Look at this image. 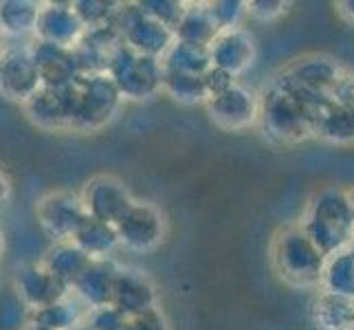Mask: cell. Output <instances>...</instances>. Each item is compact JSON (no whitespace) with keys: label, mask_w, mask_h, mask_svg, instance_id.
I'll use <instances>...</instances> for the list:
<instances>
[{"label":"cell","mask_w":354,"mask_h":330,"mask_svg":"<svg viewBox=\"0 0 354 330\" xmlns=\"http://www.w3.org/2000/svg\"><path fill=\"white\" fill-rule=\"evenodd\" d=\"M330 100L310 97L292 86L282 75L260 93L258 130L275 148H292L308 139H315L317 121Z\"/></svg>","instance_id":"cell-1"},{"label":"cell","mask_w":354,"mask_h":330,"mask_svg":"<svg viewBox=\"0 0 354 330\" xmlns=\"http://www.w3.org/2000/svg\"><path fill=\"white\" fill-rule=\"evenodd\" d=\"M306 236L326 258L354 244V212L350 190L326 185L317 190L299 220Z\"/></svg>","instance_id":"cell-2"},{"label":"cell","mask_w":354,"mask_h":330,"mask_svg":"<svg viewBox=\"0 0 354 330\" xmlns=\"http://www.w3.org/2000/svg\"><path fill=\"white\" fill-rule=\"evenodd\" d=\"M268 251H271L273 271L286 286L297 291H317L322 286L328 258L317 249L299 223L277 229Z\"/></svg>","instance_id":"cell-3"},{"label":"cell","mask_w":354,"mask_h":330,"mask_svg":"<svg viewBox=\"0 0 354 330\" xmlns=\"http://www.w3.org/2000/svg\"><path fill=\"white\" fill-rule=\"evenodd\" d=\"M73 93V130L97 132L117 117L124 95L108 73L80 75L71 86Z\"/></svg>","instance_id":"cell-4"},{"label":"cell","mask_w":354,"mask_h":330,"mask_svg":"<svg viewBox=\"0 0 354 330\" xmlns=\"http://www.w3.org/2000/svg\"><path fill=\"white\" fill-rule=\"evenodd\" d=\"M108 75L113 77L124 100L143 102L163 93V64L161 59L132 51L130 46H119Z\"/></svg>","instance_id":"cell-5"},{"label":"cell","mask_w":354,"mask_h":330,"mask_svg":"<svg viewBox=\"0 0 354 330\" xmlns=\"http://www.w3.org/2000/svg\"><path fill=\"white\" fill-rule=\"evenodd\" d=\"M113 24L121 33L126 46L156 59H163V55L176 42V33L152 18L139 3H121Z\"/></svg>","instance_id":"cell-6"},{"label":"cell","mask_w":354,"mask_h":330,"mask_svg":"<svg viewBox=\"0 0 354 330\" xmlns=\"http://www.w3.org/2000/svg\"><path fill=\"white\" fill-rule=\"evenodd\" d=\"M86 216L82 196L68 190H51L35 203V218L53 242L73 240Z\"/></svg>","instance_id":"cell-7"},{"label":"cell","mask_w":354,"mask_h":330,"mask_svg":"<svg viewBox=\"0 0 354 330\" xmlns=\"http://www.w3.org/2000/svg\"><path fill=\"white\" fill-rule=\"evenodd\" d=\"M165 214L150 201H134L126 216L117 223L121 247L137 253H148L165 240Z\"/></svg>","instance_id":"cell-8"},{"label":"cell","mask_w":354,"mask_h":330,"mask_svg":"<svg viewBox=\"0 0 354 330\" xmlns=\"http://www.w3.org/2000/svg\"><path fill=\"white\" fill-rule=\"evenodd\" d=\"M205 108L209 119L214 121V126L225 132H244L258 126L260 95L247 84L236 82L223 95L207 100Z\"/></svg>","instance_id":"cell-9"},{"label":"cell","mask_w":354,"mask_h":330,"mask_svg":"<svg viewBox=\"0 0 354 330\" xmlns=\"http://www.w3.org/2000/svg\"><path fill=\"white\" fill-rule=\"evenodd\" d=\"M42 89L31 44L5 46L0 51V95L11 102L24 104Z\"/></svg>","instance_id":"cell-10"},{"label":"cell","mask_w":354,"mask_h":330,"mask_svg":"<svg viewBox=\"0 0 354 330\" xmlns=\"http://www.w3.org/2000/svg\"><path fill=\"white\" fill-rule=\"evenodd\" d=\"M344 71L346 68L335 57L326 53H310L292 59L290 64L279 71V75L301 93L319 97V100H328L333 89L337 86L339 77L344 75Z\"/></svg>","instance_id":"cell-11"},{"label":"cell","mask_w":354,"mask_h":330,"mask_svg":"<svg viewBox=\"0 0 354 330\" xmlns=\"http://www.w3.org/2000/svg\"><path fill=\"white\" fill-rule=\"evenodd\" d=\"M80 196L91 218L104 220V223L115 225V227L134 203V196L126 187V183L111 174L93 176L86 185H84Z\"/></svg>","instance_id":"cell-12"},{"label":"cell","mask_w":354,"mask_h":330,"mask_svg":"<svg viewBox=\"0 0 354 330\" xmlns=\"http://www.w3.org/2000/svg\"><path fill=\"white\" fill-rule=\"evenodd\" d=\"M14 284L18 297L29 311L46 309L71 295V288L59 282L42 262H29L20 266Z\"/></svg>","instance_id":"cell-13"},{"label":"cell","mask_w":354,"mask_h":330,"mask_svg":"<svg viewBox=\"0 0 354 330\" xmlns=\"http://www.w3.org/2000/svg\"><path fill=\"white\" fill-rule=\"evenodd\" d=\"M212 66H218L234 77L247 73L258 57V42L247 27L227 29L218 33V38L209 46Z\"/></svg>","instance_id":"cell-14"},{"label":"cell","mask_w":354,"mask_h":330,"mask_svg":"<svg viewBox=\"0 0 354 330\" xmlns=\"http://www.w3.org/2000/svg\"><path fill=\"white\" fill-rule=\"evenodd\" d=\"M24 115L42 130H73V93L68 89L42 86L22 104Z\"/></svg>","instance_id":"cell-15"},{"label":"cell","mask_w":354,"mask_h":330,"mask_svg":"<svg viewBox=\"0 0 354 330\" xmlns=\"http://www.w3.org/2000/svg\"><path fill=\"white\" fill-rule=\"evenodd\" d=\"M31 53H33L35 64H38L42 86L68 89L82 75L77 57H75V53H73V48H68V46L33 40Z\"/></svg>","instance_id":"cell-16"},{"label":"cell","mask_w":354,"mask_h":330,"mask_svg":"<svg viewBox=\"0 0 354 330\" xmlns=\"http://www.w3.org/2000/svg\"><path fill=\"white\" fill-rule=\"evenodd\" d=\"M119 46H124V38H121L115 24L84 31L80 42L73 46V53L77 57L82 75L108 73V66H111Z\"/></svg>","instance_id":"cell-17"},{"label":"cell","mask_w":354,"mask_h":330,"mask_svg":"<svg viewBox=\"0 0 354 330\" xmlns=\"http://www.w3.org/2000/svg\"><path fill=\"white\" fill-rule=\"evenodd\" d=\"M156 300H158L156 286L143 271L132 268V266L119 268L111 306L121 311L126 317H134V315H141L145 311L158 309Z\"/></svg>","instance_id":"cell-18"},{"label":"cell","mask_w":354,"mask_h":330,"mask_svg":"<svg viewBox=\"0 0 354 330\" xmlns=\"http://www.w3.org/2000/svg\"><path fill=\"white\" fill-rule=\"evenodd\" d=\"M86 31L73 3H42L35 40L73 48Z\"/></svg>","instance_id":"cell-19"},{"label":"cell","mask_w":354,"mask_h":330,"mask_svg":"<svg viewBox=\"0 0 354 330\" xmlns=\"http://www.w3.org/2000/svg\"><path fill=\"white\" fill-rule=\"evenodd\" d=\"M119 268L121 264H117L113 258L93 260L86 271L80 275L77 282L73 284L71 293L88 309L108 306L113 302V291H115Z\"/></svg>","instance_id":"cell-20"},{"label":"cell","mask_w":354,"mask_h":330,"mask_svg":"<svg viewBox=\"0 0 354 330\" xmlns=\"http://www.w3.org/2000/svg\"><path fill=\"white\" fill-rule=\"evenodd\" d=\"M308 320L317 330H352L354 300L317 288L308 302Z\"/></svg>","instance_id":"cell-21"},{"label":"cell","mask_w":354,"mask_h":330,"mask_svg":"<svg viewBox=\"0 0 354 330\" xmlns=\"http://www.w3.org/2000/svg\"><path fill=\"white\" fill-rule=\"evenodd\" d=\"M40 262L59 279V282L73 288V284L77 282L80 275L86 271L88 264L93 262V258L86 251H82L73 240H64V242H53L42 255Z\"/></svg>","instance_id":"cell-22"},{"label":"cell","mask_w":354,"mask_h":330,"mask_svg":"<svg viewBox=\"0 0 354 330\" xmlns=\"http://www.w3.org/2000/svg\"><path fill=\"white\" fill-rule=\"evenodd\" d=\"M88 311L91 309L84 306V304L71 293L68 297H64L57 304H51V306L29 311L27 324L46 328V330H75L77 326L86 322Z\"/></svg>","instance_id":"cell-23"},{"label":"cell","mask_w":354,"mask_h":330,"mask_svg":"<svg viewBox=\"0 0 354 330\" xmlns=\"http://www.w3.org/2000/svg\"><path fill=\"white\" fill-rule=\"evenodd\" d=\"M315 139L339 145V148L354 145V108L328 102L317 121Z\"/></svg>","instance_id":"cell-24"},{"label":"cell","mask_w":354,"mask_h":330,"mask_svg":"<svg viewBox=\"0 0 354 330\" xmlns=\"http://www.w3.org/2000/svg\"><path fill=\"white\" fill-rule=\"evenodd\" d=\"M176 40L178 42H189V44H201V46H212L218 38V24L209 11L207 3H187L185 16L176 27Z\"/></svg>","instance_id":"cell-25"},{"label":"cell","mask_w":354,"mask_h":330,"mask_svg":"<svg viewBox=\"0 0 354 330\" xmlns=\"http://www.w3.org/2000/svg\"><path fill=\"white\" fill-rule=\"evenodd\" d=\"M42 3L35 0H0V31L11 38L35 35Z\"/></svg>","instance_id":"cell-26"},{"label":"cell","mask_w":354,"mask_h":330,"mask_svg":"<svg viewBox=\"0 0 354 330\" xmlns=\"http://www.w3.org/2000/svg\"><path fill=\"white\" fill-rule=\"evenodd\" d=\"M73 242H75L82 251H86L93 260L111 258V253L117 247H121L117 227L104 223V220L91 218V216H86V220L82 223L77 234L73 236Z\"/></svg>","instance_id":"cell-27"},{"label":"cell","mask_w":354,"mask_h":330,"mask_svg":"<svg viewBox=\"0 0 354 330\" xmlns=\"http://www.w3.org/2000/svg\"><path fill=\"white\" fill-rule=\"evenodd\" d=\"M163 71H174V73H187V75H198L203 77L207 71L212 68V55L209 46L201 44H189V42H174L172 48L163 55L161 59Z\"/></svg>","instance_id":"cell-28"},{"label":"cell","mask_w":354,"mask_h":330,"mask_svg":"<svg viewBox=\"0 0 354 330\" xmlns=\"http://www.w3.org/2000/svg\"><path fill=\"white\" fill-rule=\"evenodd\" d=\"M328 293L354 300V249H344L326 260L322 286Z\"/></svg>","instance_id":"cell-29"},{"label":"cell","mask_w":354,"mask_h":330,"mask_svg":"<svg viewBox=\"0 0 354 330\" xmlns=\"http://www.w3.org/2000/svg\"><path fill=\"white\" fill-rule=\"evenodd\" d=\"M163 93L183 106H205L209 100L203 77L174 71H163Z\"/></svg>","instance_id":"cell-30"},{"label":"cell","mask_w":354,"mask_h":330,"mask_svg":"<svg viewBox=\"0 0 354 330\" xmlns=\"http://www.w3.org/2000/svg\"><path fill=\"white\" fill-rule=\"evenodd\" d=\"M73 9L77 11L86 29H100L115 22L121 3H115V0H75Z\"/></svg>","instance_id":"cell-31"},{"label":"cell","mask_w":354,"mask_h":330,"mask_svg":"<svg viewBox=\"0 0 354 330\" xmlns=\"http://www.w3.org/2000/svg\"><path fill=\"white\" fill-rule=\"evenodd\" d=\"M207 5H209V11L221 31L244 27V20L249 18V3H244V0H216V3Z\"/></svg>","instance_id":"cell-32"},{"label":"cell","mask_w":354,"mask_h":330,"mask_svg":"<svg viewBox=\"0 0 354 330\" xmlns=\"http://www.w3.org/2000/svg\"><path fill=\"white\" fill-rule=\"evenodd\" d=\"M139 5L148 11L152 18H156L172 31H176L178 22L183 20L187 9V3H183V0H141Z\"/></svg>","instance_id":"cell-33"},{"label":"cell","mask_w":354,"mask_h":330,"mask_svg":"<svg viewBox=\"0 0 354 330\" xmlns=\"http://www.w3.org/2000/svg\"><path fill=\"white\" fill-rule=\"evenodd\" d=\"M126 322H128V317L108 304V306H102V309H91L84 324L91 330H124Z\"/></svg>","instance_id":"cell-34"},{"label":"cell","mask_w":354,"mask_h":330,"mask_svg":"<svg viewBox=\"0 0 354 330\" xmlns=\"http://www.w3.org/2000/svg\"><path fill=\"white\" fill-rule=\"evenodd\" d=\"M290 3L284 0H249V18L260 22H271L284 16L288 11Z\"/></svg>","instance_id":"cell-35"},{"label":"cell","mask_w":354,"mask_h":330,"mask_svg":"<svg viewBox=\"0 0 354 330\" xmlns=\"http://www.w3.org/2000/svg\"><path fill=\"white\" fill-rule=\"evenodd\" d=\"M203 82H205L207 95H209V100H212V97H218V95H223L225 91H229L238 82V77H234L231 73L218 68V66H212L203 75Z\"/></svg>","instance_id":"cell-36"},{"label":"cell","mask_w":354,"mask_h":330,"mask_svg":"<svg viewBox=\"0 0 354 330\" xmlns=\"http://www.w3.org/2000/svg\"><path fill=\"white\" fill-rule=\"evenodd\" d=\"M124 330H167V322H165V315L161 313V309H152L141 315L128 317Z\"/></svg>","instance_id":"cell-37"},{"label":"cell","mask_w":354,"mask_h":330,"mask_svg":"<svg viewBox=\"0 0 354 330\" xmlns=\"http://www.w3.org/2000/svg\"><path fill=\"white\" fill-rule=\"evenodd\" d=\"M337 106H352L354 108V71H344V75L339 77L337 86L333 89L330 97H328Z\"/></svg>","instance_id":"cell-38"},{"label":"cell","mask_w":354,"mask_h":330,"mask_svg":"<svg viewBox=\"0 0 354 330\" xmlns=\"http://www.w3.org/2000/svg\"><path fill=\"white\" fill-rule=\"evenodd\" d=\"M337 11L346 22L354 24V0H341V3L337 5Z\"/></svg>","instance_id":"cell-39"},{"label":"cell","mask_w":354,"mask_h":330,"mask_svg":"<svg viewBox=\"0 0 354 330\" xmlns=\"http://www.w3.org/2000/svg\"><path fill=\"white\" fill-rule=\"evenodd\" d=\"M9 192H11V181L9 174L5 172V167H0V205H3L9 199Z\"/></svg>","instance_id":"cell-40"},{"label":"cell","mask_w":354,"mask_h":330,"mask_svg":"<svg viewBox=\"0 0 354 330\" xmlns=\"http://www.w3.org/2000/svg\"><path fill=\"white\" fill-rule=\"evenodd\" d=\"M5 251V234H3V229H0V255H3Z\"/></svg>","instance_id":"cell-41"},{"label":"cell","mask_w":354,"mask_h":330,"mask_svg":"<svg viewBox=\"0 0 354 330\" xmlns=\"http://www.w3.org/2000/svg\"><path fill=\"white\" fill-rule=\"evenodd\" d=\"M24 330H46V328H38V326H29L27 324V326H24Z\"/></svg>","instance_id":"cell-42"},{"label":"cell","mask_w":354,"mask_h":330,"mask_svg":"<svg viewBox=\"0 0 354 330\" xmlns=\"http://www.w3.org/2000/svg\"><path fill=\"white\" fill-rule=\"evenodd\" d=\"M350 199H352V212H354V187L350 190Z\"/></svg>","instance_id":"cell-43"},{"label":"cell","mask_w":354,"mask_h":330,"mask_svg":"<svg viewBox=\"0 0 354 330\" xmlns=\"http://www.w3.org/2000/svg\"><path fill=\"white\" fill-rule=\"evenodd\" d=\"M3 38H5V35H3V31H0V51L5 48V46H3Z\"/></svg>","instance_id":"cell-44"},{"label":"cell","mask_w":354,"mask_h":330,"mask_svg":"<svg viewBox=\"0 0 354 330\" xmlns=\"http://www.w3.org/2000/svg\"><path fill=\"white\" fill-rule=\"evenodd\" d=\"M75 330H91V328H88V326H86V324H82V326H77V328H75Z\"/></svg>","instance_id":"cell-45"},{"label":"cell","mask_w":354,"mask_h":330,"mask_svg":"<svg viewBox=\"0 0 354 330\" xmlns=\"http://www.w3.org/2000/svg\"><path fill=\"white\" fill-rule=\"evenodd\" d=\"M352 249H354V244H352Z\"/></svg>","instance_id":"cell-46"},{"label":"cell","mask_w":354,"mask_h":330,"mask_svg":"<svg viewBox=\"0 0 354 330\" xmlns=\"http://www.w3.org/2000/svg\"><path fill=\"white\" fill-rule=\"evenodd\" d=\"M352 330H354V328H352Z\"/></svg>","instance_id":"cell-47"}]
</instances>
